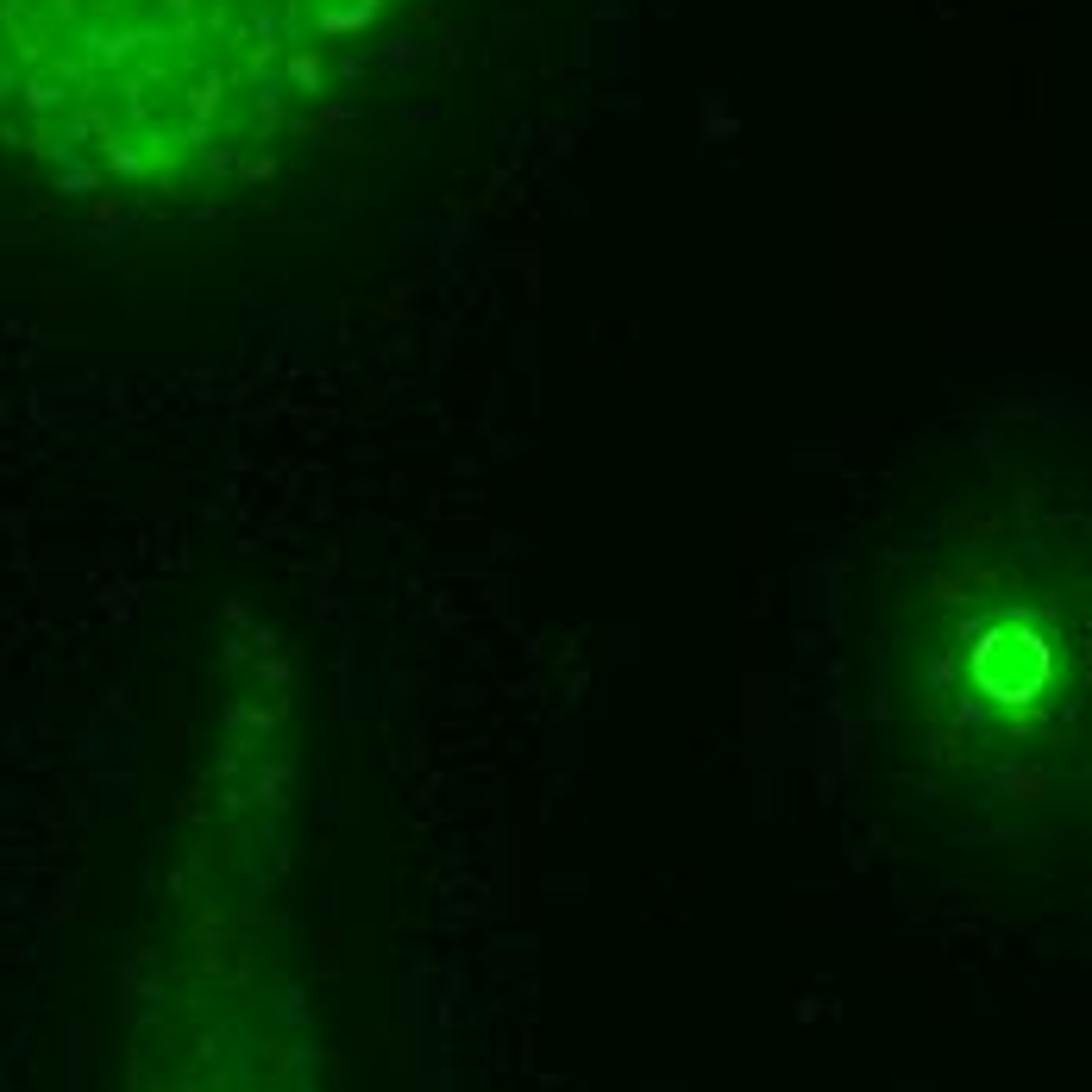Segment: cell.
Segmentation results:
<instances>
[{
	"label": "cell",
	"mask_w": 1092,
	"mask_h": 1092,
	"mask_svg": "<svg viewBox=\"0 0 1092 1092\" xmlns=\"http://www.w3.org/2000/svg\"><path fill=\"white\" fill-rule=\"evenodd\" d=\"M182 13H188V0H182ZM188 44H195V26H188ZM195 76H201V51H195ZM201 101H207V76H201ZM207 126H213V101H207ZM220 132V126H213Z\"/></svg>",
	"instance_id": "cell-1"
}]
</instances>
